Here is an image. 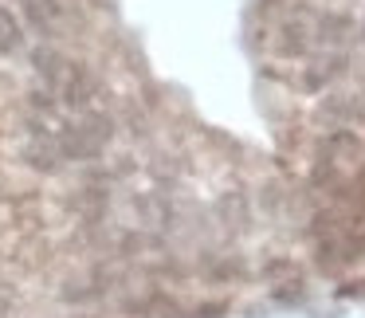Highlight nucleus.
Returning a JSON list of instances; mask_svg holds the SVG:
<instances>
[{"mask_svg":"<svg viewBox=\"0 0 365 318\" xmlns=\"http://www.w3.org/2000/svg\"><path fill=\"white\" fill-rule=\"evenodd\" d=\"M24 9H28V16H32V24L43 28V32H56V28L63 24V9H59L56 0H28Z\"/></svg>","mask_w":365,"mask_h":318,"instance_id":"nucleus-3","label":"nucleus"},{"mask_svg":"<svg viewBox=\"0 0 365 318\" xmlns=\"http://www.w3.org/2000/svg\"><path fill=\"white\" fill-rule=\"evenodd\" d=\"M271 4H294V0H271Z\"/></svg>","mask_w":365,"mask_h":318,"instance_id":"nucleus-5","label":"nucleus"},{"mask_svg":"<svg viewBox=\"0 0 365 318\" xmlns=\"http://www.w3.org/2000/svg\"><path fill=\"white\" fill-rule=\"evenodd\" d=\"M106 134L110 130L103 126V122H87V126H71L59 134V145H63V158H95L98 150H103Z\"/></svg>","mask_w":365,"mask_h":318,"instance_id":"nucleus-2","label":"nucleus"},{"mask_svg":"<svg viewBox=\"0 0 365 318\" xmlns=\"http://www.w3.org/2000/svg\"><path fill=\"white\" fill-rule=\"evenodd\" d=\"M36 67H40L43 83L51 87V95L71 103V106H83L91 98V91H95L91 75L83 71L79 63H71L67 56H59V51H40V56H36Z\"/></svg>","mask_w":365,"mask_h":318,"instance_id":"nucleus-1","label":"nucleus"},{"mask_svg":"<svg viewBox=\"0 0 365 318\" xmlns=\"http://www.w3.org/2000/svg\"><path fill=\"white\" fill-rule=\"evenodd\" d=\"M20 48V24L9 9H0V51H16Z\"/></svg>","mask_w":365,"mask_h":318,"instance_id":"nucleus-4","label":"nucleus"}]
</instances>
